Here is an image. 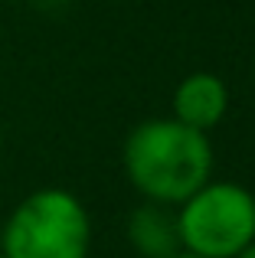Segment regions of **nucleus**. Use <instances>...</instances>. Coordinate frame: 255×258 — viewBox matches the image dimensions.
Returning a JSON list of instances; mask_svg holds the SVG:
<instances>
[{"label":"nucleus","instance_id":"obj_8","mask_svg":"<svg viewBox=\"0 0 255 258\" xmlns=\"http://www.w3.org/2000/svg\"><path fill=\"white\" fill-rule=\"evenodd\" d=\"M0 154H4V124H0Z\"/></svg>","mask_w":255,"mask_h":258},{"label":"nucleus","instance_id":"obj_6","mask_svg":"<svg viewBox=\"0 0 255 258\" xmlns=\"http://www.w3.org/2000/svg\"><path fill=\"white\" fill-rule=\"evenodd\" d=\"M239 258H255V242H252V245H249V248H245V252H242V255H239Z\"/></svg>","mask_w":255,"mask_h":258},{"label":"nucleus","instance_id":"obj_5","mask_svg":"<svg viewBox=\"0 0 255 258\" xmlns=\"http://www.w3.org/2000/svg\"><path fill=\"white\" fill-rule=\"evenodd\" d=\"M128 245L138 258H170L180 248L177 232V209L160 203H141L128 216Z\"/></svg>","mask_w":255,"mask_h":258},{"label":"nucleus","instance_id":"obj_4","mask_svg":"<svg viewBox=\"0 0 255 258\" xmlns=\"http://www.w3.org/2000/svg\"><path fill=\"white\" fill-rule=\"evenodd\" d=\"M173 118L197 131H213L229 111V88L216 72H190L173 88Z\"/></svg>","mask_w":255,"mask_h":258},{"label":"nucleus","instance_id":"obj_2","mask_svg":"<svg viewBox=\"0 0 255 258\" xmlns=\"http://www.w3.org/2000/svg\"><path fill=\"white\" fill-rule=\"evenodd\" d=\"M92 216L76 193L43 186L10 209L0 232L4 258H89Z\"/></svg>","mask_w":255,"mask_h":258},{"label":"nucleus","instance_id":"obj_1","mask_svg":"<svg viewBox=\"0 0 255 258\" xmlns=\"http://www.w3.org/2000/svg\"><path fill=\"white\" fill-rule=\"evenodd\" d=\"M124 176L147 203L177 209L213 180L210 134L177 118H151L131 127L121 147Z\"/></svg>","mask_w":255,"mask_h":258},{"label":"nucleus","instance_id":"obj_7","mask_svg":"<svg viewBox=\"0 0 255 258\" xmlns=\"http://www.w3.org/2000/svg\"><path fill=\"white\" fill-rule=\"evenodd\" d=\"M170 258H197V255H190V252H177V255H170Z\"/></svg>","mask_w":255,"mask_h":258},{"label":"nucleus","instance_id":"obj_3","mask_svg":"<svg viewBox=\"0 0 255 258\" xmlns=\"http://www.w3.org/2000/svg\"><path fill=\"white\" fill-rule=\"evenodd\" d=\"M180 248L197 258H239L255 242V193L232 180H210L177 206Z\"/></svg>","mask_w":255,"mask_h":258},{"label":"nucleus","instance_id":"obj_9","mask_svg":"<svg viewBox=\"0 0 255 258\" xmlns=\"http://www.w3.org/2000/svg\"><path fill=\"white\" fill-rule=\"evenodd\" d=\"M0 258H4V255H0Z\"/></svg>","mask_w":255,"mask_h":258}]
</instances>
